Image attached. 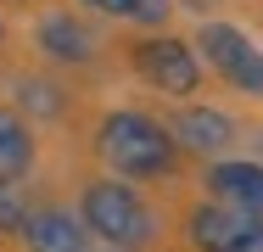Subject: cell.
<instances>
[{
	"instance_id": "1",
	"label": "cell",
	"mask_w": 263,
	"mask_h": 252,
	"mask_svg": "<svg viewBox=\"0 0 263 252\" xmlns=\"http://www.w3.org/2000/svg\"><path fill=\"white\" fill-rule=\"evenodd\" d=\"M96 146L123 179H162V174H174V157H179L174 135L146 112H106Z\"/></svg>"
},
{
	"instance_id": "2",
	"label": "cell",
	"mask_w": 263,
	"mask_h": 252,
	"mask_svg": "<svg viewBox=\"0 0 263 252\" xmlns=\"http://www.w3.org/2000/svg\"><path fill=\"white\" fill-rule=\"evenodd\" d=\"M79 224H84L90 236L112 241V252L146 247V241L157 236L152 207L135 196L129 185H118V179H96V185H84V213H79Z\"/></svg>"
},
{
	"instance_id": "3",
	"label": "cell",
	"mask_w": 263,
	"mask_h": 252,
	"mask_svg": "<svg viewBox=\"0 0 263 252\" xmlns=\"http://www.w3.org/2000/svg\"><path fill=\"white\" fill-rule=\"evenodd\" d=\"M196 50L208 56V67L224 79V84H235L241 96H263V50L252 45L241 28H230V23H202Z\"/></svg>"
},
{
	"instance_id": "4",
	"label": "cell",
	"mask_w": 263,
	"mask_h": 252,
	"mask_svg": "<svg viewBox=\"0 0 263 252\" xmlns=\"http://www.w3.org/2000/svg\"><path fill=\"white\" fill-rule=\"evenodd\" d=\"M129 62H135V73L162 90V96H196V84H202V56L185 45V40H140V45L129 50Z\"/></svg>"
},
{
	"instance_id": "5",
	"label": "cell",
	"mask_w": 263,
	"mask_h": 252,
	"mask_svg": "<svg viewBox=\"0 0 263 252\" xmlns=\"http://www.w3.org/2000/svg\"><path fill=\"white\" fill-rule=\"evenodd\" d=\"M196 252H263V219L252 213H235V207H196L185 219Z\"/></svg>"
},
{
	"instance_id": "6",
	"label": "cell",
	"mask_w": 263,
	"mask_h": 252,
	"mask_svg": "<svg viewBox=\"0 0 263 252\" xmlns=\"http://www.w3.org/2000/svg\"><path fill=\"white\" fill-rule=\"evenodd\" d=\"M208 191H213L218 207H235V213L263 219V163H213Z\"/></svg>"
},
{
	"instance_id": "7",
	"label": "cell",
	"mask_w": 263,
	"mask_h": 252,
	"mask_svg": "<svg viewBox=\"0 0 263 252\" xmlns=\"http://www.w3.org/2000/svg\"><path fill=\"white\" fill-rule=\"evenodd\" d=\"M174 146L185 151H202V157H218V151L235 146V123L218 112V106H179V118H174Z\"/></svg>"
},
{
	"instance_id": "8",
	"label": "cell",
	"mask_w": 263,
	"mask_h": 252,
	"mask_svg": "<svg viewBox=\"0 0 263 252\" xmlns=\"http://www.w3.org/2000/svg\"><path fill=\"white\" fill-rule=\"evenodd\" d=\"M23 241H28V252H84L90 230H84L67 207H40V213H28Z\"/></svg>"
},
{
	"instance_id": "9",
	"label": "cell",
	"mask_w": 263,
	"mask_h": 252,
	"mask_svg": "<svg viewBox=\"0 0 263 252\" xmlns=\"http://www.w3.org/2000/svg\"><path fill=\"white\" fill-rule=\"evenodd\" d=\"M40 50L51 56V62H90L96 56V40H90V28L73 17V11H56L40 23Z\"/></svg>"
},
{
	"instance_id": "10",
	"label": "cell",
	"mask_w": 263,
	"mask_h": 252,
	"mask_svg": "<svg viewBox=\"0 0 263 252\" xmlns=\"http://www.w3.org/2000/svg\"><path fill=\"white\" fill-rule=\"evenodd\" d=\"M28 168H34V129L11 106H0V185H17Z\"/></svg>"
},
{
	"instance_id": "11",
	"label": "cell",
	"mask_w": 263,
	"mask_h": 252,
	"mask_svg": "<svg viewBox=\"0 0 263 252\" xmlns=\"http://www.w3.org/2000/svg\"><path fill=\"white\" fill-rule=\"evenodd\" d=\"M84 6L101 17H123V23H162L168 17V0H84Z\"/></svg>"
},
{
	"instance_id": "12",
	"label": "cell",
	"mask_w": 263,
	"mask_h": 252,
	"mask_svg": "<svg viewBox=\"0 0 263 252\" xmlns=\"http://www.w3.org/2000/svg\"><path fill=\"white\" fill-rule=\"evenodd\" d=\"M28 224V202H23V185H0V230H23Z\"/></svg>"
},
{
	"instance_id": "13",
	"label": "cell",
	"mask_w": 263,
	"mask_h": 252,
	"mask_svg": "<svg viewBox=\"0 0 263 252\" xmlns=\"http://www.w3.org/2000/svg\"><path fill=\"white\" fill-rule=\"evenodd\" d=\"M23 101H28V106H40V112H62V90L40 84V79H23Z\"/></svg>"
},
{
	"instance_id": "14",
	"label": "cell",
	"mask_w": 263,
	"mask_h": 252,
	"mask_svg": "<svg viewBox=\"0 0 263 252\" xmlns=\"http://www.w3.org/2000/svg\"><path fill=\"white\" fill-rule=\"evenodd\" d=\"M0 40H6V23H0Z\"/></svg>"
}]
</instances>
